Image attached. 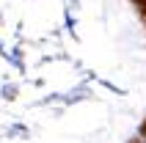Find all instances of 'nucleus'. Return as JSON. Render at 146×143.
I'll use <instances>...</instances> for the list:
<instances>
[{
	"label": "nucleus",
	"mask_w": 146,
	"mask_h": 143,
	"mask_svg": "<svg viewBox=\"0 0 146 143\" xmlns=\"http://www.w3.org/2000/svg\"><path fill=\"white\" fill-rule=\"evenodd\" d=\"M138 143H146V132H143V135H141V138H138Z\"/></svg>",
	"instance_id": "nucleus-1"
}]
</instances>
